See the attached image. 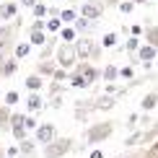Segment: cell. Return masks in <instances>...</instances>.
Masks as SVG:
<instances>
[{"instance_id": "1f68e13d", "label": "cell", "mask_w": 158, "mask_h": 158, "mask_svg": "<svg viewBox=\"0 0 158 158\" xmlns=\"http://www.w3.org/2000/svg\"><path fill=\"white\" fill-rule=\"evenodd\" d=\"M153 135H158V124H156V127H153Z\"/></svg>"}, {"instance_id": "6da1fadb", "label": "cell", "mask_w": 158, "mask_h": 158, "mask_svg": "<svg viewBox=\"0 0 158 158\" xmlns=\"http://www.w3.org/2000/svg\"><path fill=\"white\" fill-rule=\"evenodd\" d=\"M111 127H114L111 122H101V124H96V127L88 132V143H96V140H104V137H109V135H111Z\"/></svg>"}, {"instance_id": "484cf974", "label": "cell", "mask_w": 158, "mask_h": 158, "mask_svg": "<svg viewBox=\"0 0 158 158\" xmlns=\"http://www.w3.org/2000/svg\"><path fill=\"white\" fill-rule=\"evenodd\" d=\"M47 29H49V31H60V21H49Z\"/></svg>"}, {"instance_id": "ffe728a7", "label": "cell", "mask_w": 158, "mask_h": 158, "mask_svg": "<svg viewBox=\"0 0 158 158\" xmlns=\"http://www.w3.org/2000/svg\"><path fill=\"white\" fill-rule=\"evenodd\" d=\"M114 42H117V36H114V34H106V36H104V47H111Z\"/></svg>"}, {"instance_id": "ac0fdd59", "label": "cell", "mask_w": 158, "mask_h": 158, "mask_svg": "<svg viewBox=\"0 0 158 158\" xmlns=\"http://www.w3.org/2000/svg\"><path fill=\"white\" fill-rule=\"evenodd\" d=\"M31 42L34 44H44V34L42 31H34V34H31Z\"/></svg>"}, {"instance_id": "5b68a950", "label": "cell", "mask_w": 158, "mask_h": 158, "mask_svg": "<svg viewBox=\"0 0 158 158\" xmlns=\"http://www.w3.org/2000/svg\"><path fill=\"white\" fill-rule=\"evenodd\" d=\"M23 124H26V119L23 117H13V135L18 137V140H26V132H23Z\"/></svg>"}, {"instance_id": "5bb4252c", "label": "cell", "mask_w": 158, "mask_h": 158, "mask_svg": "<svg viewBox=\"0 0 158 158\" xmlns=\"http://www.w3.org/2000/svg\"><path fill=\"white\" fill-rule=\"evenodd\" d=\"M29 52H31V47H29V44H18V47H16V57H26Z\"/></svg>"}, {"instance_id": "cb8c5ba5", "label": "cell", "mask_w": 158, "mask_h": 158, "mask_svg": "<svg viewBox=\"0 0 158 158\" xmlns=\"http://www.w3.org/2000/svg\"><path fill=\"white\" fill-rule=\"evenodd\" d=\"M132 8H135L132 3H122V5H119V10H122V13H132Z\"/></svg>"}, {"instance_id": "277c9868", "label": "cell", "mask_w": 158, "mask_h": 158, "mask_svg": "<svg viewBox=\"0 0 158 158\" xmlns=\"http://www.w3.org/2000/svg\"><path fill=\"white\" fill-rule=\"evenodd\" d=\"M101 3H85L83 5V16L85 18H98V16H101Z\"/></svg>"}, {"instance_id": "83f0119b", "label": "cell", "mask_w": 158, "mask_h": 158, "mask_svg": "<svg viewBox=\"0 0 158 158\" xmlns=\"http://www.w3.org/2000/svg\"><path fill=\"white\" fill-rule=\"evenodd\" d=\"M39 73H42V75H44V73H52V65H42V68H39Z\"/></svg>"}, {"instance_id": "4316f807", "label": "cell", "mask_w": 158, "mask_h": 158, "mask_svg": "<svg viewBox=\"0 0 158 158\" xmlns=\"http://www.w3.org/2000/svg\"><path fill=\"white\" fill-rule=\"evenodd\" d=\"M119 75H124V78H132V68H122V70H119Z\"/></svg>"}, {"instance_id": "7a4b0ae2", "label": "cell", "mask_w": 158, "mask_h": 158, "mask_svg": "<svg viewBox=\"0 0 158 158\" xmlns=\"http://www.w3.org/2000/svg\"><path fill=\"white\" fill-rule=\"evenodd\" d=\"M70 150V140H57V143H52V145H47V150H44V156L47 158H60L65 156Z\"/></svg>"}, {"instance_id": "52a82bcc", "label": "cell", "mask_w": 158, "mask_h": 158, "mask_svg": "<svg viewBox=\"0 0 158 158\" xmlns=\"http://www.w3.org/2000/svg\"><path fill=\"white\" fill-rule=\"evenodd\" d=\"M156 104H158V94H150V96H145V98H143V104H140V106L145 109V111H150V109L156 106Z\"/></svg>"}, {"instance_id": "e0dca14e", "label": "cell", "mask_w": 158, "mask_h": 158, "mask_svg": "<svg viewBox=\"0 0 158 158\" xmlns=\"http://www.w3.org/2000/svg\"><path fill=\"white\" fill-rule=\"evenodd\" d=\"M78 47H81V49H78V55H88V52H91V42H81Z\"/></svg>"}, {"instance_id": "f546056e", "label": "cell", "mask_w": 158, "mask_h": 158, "mask_svg": "<svg viewBox=\"0 0 158 158\" xmlns=\"http://www.w3.org/2000/svg\"><path fill=\"white\" fill-rule=\"evenodd\" d=\"M21 5H36L34 0H21Z\"/></svg>"}, {"instance_id": "9c48e42d", "label": "cell", "mask_w": 158, "mask_h": 158, "mask_svg": "<svg viewBox=\"0 0 158 158\" xmlns=\"http://www.w3.org/2000/svg\"><path fill=\"white\" fill-rule=\"evenodd\" d=\"M16 5H13V3H8V5H3V8H0V16H3V18H10V16H16Z\"/></svg>"}, {"instance_id": "2e32d148", "label": "cell", "mask_w": 158, "mask_h": 158, "mask_svg": "<svg viewBox=\"0 0 158 158\" xmlns=\"http://www.w3.org/2000/svg\"><path fill=\"white\" fill-rule=\"evenodd\" d=\"M94 78H96V70H91V68H85V70H83V81H88V83H91Z\"/></svg>"}, {"instance_id": "d6986e66", "label": "cell", "mask_w": 158, "mask_h": 158, "mask_svg": "<svg viewBox=\"0 0 158 158\" xmlns=\"http://www.w3.org/2000/svg\"><path fill=\"white\" fill-rule=\"evenodd\" d=\"M3 73H5V75H13V73H16V62H8V65H3Z\"/></svg>"}, {"instance_id": "30bf717a", "label": "cell", "mask_w": 158, "mask_h": 158, "mask_svg": "<svg viewBox=\"0 0 158 158\" xmlns=\"http://www.w3.org/2000/svg\"><path fill=\"white\" fill-rule=\"evenodd\" d=\"M26 106H29L31 111H39V106H42V98H39L36 94H34V96H29V101H26Z\"/></svg>"}, {"instance_id": "4fadbf2b", "label": "cell", "mask_w": 158, "mask_h": 158, "mask_svg": "<svg viewBox=\"0 0 158 158\" xmlns=\"http://www.w3.org/2000/svg\"><path fill=\"white\" fill-rule=\"evenodd\" d=\"M140 57H143V60H153V57H156V49H153V47H143V49H140Z\"/></svg>"}, {"instance_id": "44dd1931", "label": "cell", "mask_w": 158, "mask_h": 158, "mask_svg": "<svg viewBox=\"0 0 158 158\" xmlns=\"http://www.w3.org/2000/svg\"><path fill=\"white\" fill-rule=\"evenodd\" d=\"M62 21H75V13L73 10H62Z\"/></svg>"}, {"instance_id": "603a6c76", "label": "cell", "mask_w": 158, "mask_h": 158, "mask_svg": "<svg viewBox=\"0 0 158 158\" xmlns=\"http://www.w3.org/2000/svg\"><path fill=\"white\" fill-rule=\"evenodd\" d=\"M73 36H75V31H73V29H65V31H62V39H65V42H70Z\"/></svg>"}, {"instance_id": "7c38bea8", "label": "cell", "mask_w": 158, "mask_h": 158, "mask_svg": "<svg viewBox=\"0 0 158 158\" xmlns=\"http://www.w3.org/2000/svg\"><path fill=\"white\" fill-rule=\"evenodd\" d=\"M117 75H119V70H117V68H114V65H109V68H106V70H104V78H106V81H114V78H117Z\"/></svg>"}, {"instance_id": "3957f363", "label": "cell", "mask_w": 158, "mask_h": 158, "mask_svg": "<svg viewBox=\"0 0 158 158\" xmlns=\"http://www.w3.org/2000/svg\"><path fill=\"white\" fill-rule=\"evenodd\" d=\"M55 124H42V127H39L36 130V137H39V140H42V143H52V140H55Z\"/></svg>"}, {"instance_id": "8992f818", "label": "cell", "mask_w": 158, "mask_h": 158, "mask_svg": "<svg viewBox=\"0 0 158 158\" xmlns=\"http://www.w3.org/2000/svg\"><path fill=\"white\" fill-rule=\"evenodd\" d=\"M57 57H60V62H62V65H70V62L75 60V52H73V49H68V47H62Z\"/></svg>"}, {"instance_id": "f1b7e54d", "label": "cell", "mask_w": 158, "mask_h": 158, "mask_svg": "<svg viewBox=\"0 0 158 158\" xmlns=\"http://www.w3.org/2000/svg\"><path fill=\"white\" fill-rule=\"evenodd\" d=\"M127 47H130V49H137V39H135V36H132V39L127 42Z\"/></svg>"}, {"instance_id": "7402d4cb", "label": "cell", "mask_w": 158, "mask_h": 158, "mask_svg": "<svg viewBox=\"0 0 158 158\" xmlns=\"http://www.w3.org/2000/svg\"><path fill=\"white\" fill-rule=\"evenodd\" d=\"M34 13H36V16H39V18H42V16H44V13H47V5H34Z\"/></svg>"}, {"instance_id": "ba28073f", "label": "cell", "mask_w": 158, "mask_h": 158, "mask_svg": "<svg viewBox=\"0 0 158 158\" xmlns=\"http://www.w3.org/2000/svg\"><path fill=\"white\" fill-rule=\"evenodd\" d=\"M26 88H31V91H39V88H42V78H39V75H31V78H26Z\"/></svg>"}, {"instance_id": "d4e9b609", "label": "cell", "mask_w": 158, "mask_h": 158, "mask_svg": "<svg viewBox=\"0 0 158 158\" xmlns=\"http://www.w3.org/2000/svg\"><path fill=\"white\" fill-rule=\"evenodd\" d=\"M88 26H91V23H88V21H85V18H81V21H78V23H75V29H78V31H83V29H88Z\"/></svg>"}, {"instance_id": "9a60e30c", "label": "cell", "mask_w": 158, "mask_h": 158, "mask_svg": "<svg viewBox=\"0 0 158 158\" xmlns=\"http://www.w3.org/2000/svg\"><path fill=\"white\" fill-rule=\"evenodd\" d=\"M31 150H34V143H31V140H23V143H21V153H23V156H31Z\"/></svg>"}, {"instance_id": "8fae6325", "label": "cell", "mask_w": 158, "mask_h": 158, "mask_svg": "<svg viewBox=\"0 0 158 158\" xmlns=\"http://www.w3.org/2000/svg\"><path fill=\"white\" fill-rule=\"evenodd\" d=\"M114 106V98H98L96 101V109H111Z\"/></svg>"}, {"instance_id": "4dcf8cb0", "label": "cell", "mask_w": 158, "mask_h": 158, "mask_svg": "<svg viewBox=\"0 0 158 158\" xmlns=\"http://www.w3.org/2000/svg\"><path fill=\"white\" fill-rule=\"evenodd\" d=\"M91 158H101V153H98V150H94V153H91Z\"/></svg>"}]
</instances>
